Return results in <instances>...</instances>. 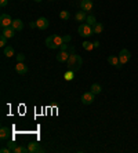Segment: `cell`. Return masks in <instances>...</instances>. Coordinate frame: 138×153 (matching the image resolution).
<instances>
[{"instance_id":"15","label":"cell","mask_w":138,"mask_h":153,"mask_svg":"<svg viewBox=\"0 0 138 153\" xmlns=\"http://www.w3.org/2000/svg\"><path fill=\"white\" fill-rule=\"evenodd\" d=\"M11 26H13L15 30H22V29H24V22H22L21 19H14L13 24H11Z\"/></svg>"},{"instance_id":"22","label":"cell","mask_w":138,"mask_h":153,"mask_svg":"<svg viewBox=\"0 0 138 153\" xmlns=\"http://www.w3.org/2000/svg\"><path fill=\"white\" fill-rule=\"evenodd\" d=\"M83 48L86 51H91L93 48H95L94 47V43H90V42H84L83 43Z\"/></svg>"},{"instance_id":"19","label":"cell","mask_w":138,"mask_h":153,"mask_svg":"<svg viewBox=\"0 0 138 153\" xmlns=\"http://www.w3.org/2000/svg\"><path fill=\"white\" fill-rule=\"evenodd\" d=\"M90 88H91L90 91H91V93H93V94H95V95H97V94H99V93H101V91H102V87H101V85H99V84H97V83H94V84L91 85Z\"/></svg>"},{"instance_id":"14","label":"cell","mask_w":138,"mask_h":153,"mask_svg":"<svg viewBox=\"0 0 138 153\" xmlns=\"http://www.w3.org/2000/svg\"><path fill=\"white\" fill-rule=\"evenodd\" d=\"M75 18H76L77 22H84L86 21V18H87V15H86V11H77L76 15H75Z\"/></svg>"},{"instance_id":"20","label":"cell","mask_w":138,"mask_h":153,"mask_svg":"<svg viewBox=\"0 0 138 153\" xmlns=\"http://www.w3.org/2000/svg\"><path fill=\"white\" fill-rule=\"evenodd\" d=\"M86 24L87 25H90V26H94L95 24H97V19H95V17L94 15H87V18H86Z\"/></svg>"},{"instance_id":"25","label":"cell","mask_w":138,"mask_h":153,"mask_svg":"<svg viewBox=\"0 0 138 153\" xmlns=\"http://www.w3.org/2000/svg\"><path fill=\"white\" fill-rule=\"evenodd\" d=\"M7 37H6V36H3V35H1V36H0V47H3V48H4V47H6V44H7Z\"/></svg>"},{"instance_id":"18","label":"cell","mask_w":138,"mask_h":153,"mask_svg":"<svg viewBox=\"0 0 138 153\" xmlns=\"http://www.w3.org/2000/svg\"><path fill=\"white\" fill-rule=\"evenodd\" d=\"M53 40H54V43L57 44V47H61V44H64V37L59 35H53Z\"/></svg>"},{"instance_id":"26","label":"cell","mask_w":138,"mask_h":153,"mask_svg":"<svg viewBox=\"0 0 138 153\" xmlns=\"http://www.w3.org/2000/svg\"><path fill=\"white\" fill-rule=\"evenodd\" d=\"M7 146H8V148H10V149H11V152H14V150H15V148H17V146H18V145H17V143L14 142V141H8Z\"/></svg>"},{"instance_id":"27","label":"cell","mask_w":138,"mask_h":153,"mask_svg":"<svg viewBox=\"0 0 138 153\" xmlns=\"http://www.w3.org/2000/svg\"><path fill=\"white\" fill-rule=\"evenodd\" d=\"M73 75H75V72L68 71V72H66V75H65V79H66V80H72V79H73Z\"/></svg>"},{"instance_id":"5","label":"cell","mask_w":138,"mask_h":153,"mask_svg":"<svg viewBox=\"0 0 138 153\" xmlns=\"http://www.w3.org/2000/svg\"><path fill=\"white\" fill-rule=\"evenodd\" d=\"M94 98H95V94L88 91V93H84L83 95H82V102H83L84 105H91V103L94 102Z\"/></svg>"},{"instance_id":"3","label":"cell","mask_w":138,"mask_h":153,"mask_svg":"<svg viewBox=\"0 0 138 153\" xmlns=\"http://www.w3.org/2000/svg\"><path fill=\"white\" fill-rule=\"evenodd\" d=\"M130 58H131V53L127 50V48H123V50L119 53V62H120V65L127 64L128 61H130Z\"/></svg>"},{"instance_id":"23","label":"cell","mask_w":138,"mask_h":153,"mask_svg":"<svg viewBox=\"0 0 138 153\" xmlns=\"http://www.w3.org/2000/svg\"><path fill=\"white\" fill-rule=\"evenodd\" d=\"M15 153H28L29 152V149H28V148H25V146H17V148H15V150H14Z\"/></svg>"},{"instance_id":"31","label":"cell","mask_w":138,"mask_h":153,"mask_svg":"<svg viewBox=\"0 0 138 153\" xmlns=\"http://www.w3.org/2000/svg\"><path fill=\"white\" fill-rule=\"evenodd\" d=\"M70 40H72V37H70V36H69V35H66V36H64V42H65V43H68V42H70Z\"/></svg>"},{"instance_id":"8","label":"cell","mask_w":138,"mask_h":153,"mask_svg":"<svg viewBox=\"0 0 138 153\" xmlns=\"http://www.w3.org/2000/svg\"><path fill=\"white\" fill-rule=\"evenodd\" d=\"M80 8L83 11H86V13H88L93 8V1L91 0H82L80 1Z\"/></svg>"},{"instance_id":"33","label":"cell","mask_w":138,"mask_h":153,"mask_svg":"<svg viewBox=\"0 0 138 153\" xmlns=\"http://www.w3.org/2000/svg\"><path fill=\"white\" fill-rule=\"evenodd\" d=\"M75 51H76V50H75V47H70V48H69V54H73V53H75Z\"/></svg>"},{"instance_id":"12","label":"cell","mask_w":138,"mask_h":153,"mask_svg":"<svg viewBox=\"0 0 138 153\" xmlns=\"http://www.w3.org/2000/svg\"><path fill=\"white\" fill-rule=\"evenodd\" d=\"M108 62H109L111 65H113L115 68H117V69L122 68V65H120V62H119V57H115V55H109V57H108Z\"/></svg>"},{"instance_id":"35","label":"cell","mask_w":138,"mask_h":153,"mask_svg":"<svg viewBox=\"0 0 138 153\" xmlns=\"http://www.w3.org/2000/svg\"><path fill=\"white\" fill-rule=\"evenodd\" d=\"M33 1H37V3H39V1H42V0H33Z\"/></svg>"},{"instance_id":"34","label":"cell","mask_w":138,"mask_h":153,"mask_svg":"<svg viewBox=\"0 0 138 153\" xmlns=\"http://www.w3.org/2000/svg\"><path fill=\"white\" fill-rule=\"evenodd\" d=\"M94 47H95V48H98V47H99V42H98V40H97V42H94Z\"/></svg>"},{"instance_id":"6","label":"cell","mask_w":138,"mask_h":153,"mask_svg":"<svg viewBox=\"0 0 138 153\" xmlns=\"http://www.w3.org/2000/svg\"><path fill=\"white\" fill-rule=\"evenodd\" d=\"M28 149H29L30 153H42V152H44V149L40 146V143H37V142H29L28 143Z\"/></svg>"},{"instance_id":"16","label":"cell","mask_w":138,"mask_h":153,"mask_svg":"<svg viewBox=\"0 0 138 153\" xmlns=\"http://www.w3.org/2000/svg\"><path fill=\"white\" fill-rule=\"evenodd\" d=\"M46 46H47L48 48H51V50L58 48V47H57V44L54 43V40H53V36H48L47 39H46Z\"/></svg>"},{"instance_id":"10","label":"cell","mask_w":138,"mask_h":153,"mask_svg":"<svg viewBox=\"0 0 138 153\" xmlns=\"http://www.w3.org/2000/svg\"><path fill=\"white\" fill-rule=\"evenodd\" d=\"M69 51H61V53H58L57 54V61L58 62H68V59H69Z\"/></svg>"},{"instance_id":"17","label":"cell","mask_w":138,"mask_h":153,"mask_svg":"<svg viewBox=\"0 0 138 153\" xmlns=\"http://www.w3.org/2000/svg\"><path fill=\"white\" fill-rule=\"evenodd\" d=\"M3 54L4 55H6V57H13V55H14V48H13V47L11 46H6L3 48Z\"/></svg>"},{"instance_id":"24","label":"cell","mask_w":138,"mask_h":153,"mask_svg":"<svg viewBox=\"0 0 138 153\" xmlns=\"http://www.w3.org/2000/svg\"><path fill=\"white\" fill-rule=\"evenodd\" d=\"M69 17H70L69 11H61V13H59V18H61V19H69Z\"/></svg>"},{"instance_id":"2","label":"cell","mask_w":138,"mask_h":153,"mask_svg":"<svg viewBox=\"0 0 138 153\" xmlns=\"http://www.w3.org/2000/svg\"><path fill=\"white\" fill-rule=\"evenodd\" d=\"M77 32H79V35L82 37H90L94 33V30H93V26L87 25V24H82L79 26V29H77Z\"/></svg>"},{"instance_id":"4","label":"cell","mask_w":138,"mask_h":153,"mask_svg":"<svg viewBox=\"0 0 138 153\" xmlns=\"http://www.w3.org/2000/svg\"><path fill=\"white\" fill-rule=\"evenodd\" d=\"M13 21L14 19H11V17L8 14H1L0 15V26L1 28H7V26H11V24H13Z\"/></svg>"},{"instance_id":"1","label":"cell","mask_w":138,"mask_h":153,"mask_svg":"<svg viewBox=\"0 0 138 153\" xmlns=\"http://www.w3.org/2000/svg\"><path fill=\"white\" fill-rule=\"evenodd\" d=\"M82 65H83V59L80 55L77 54H70L69 55V59L66 62V66H68V71H72V72H77L80 68H82Z\"/></svg>"},{"instance_id":"29","label":"cell","mask_w":138,"mask_h":153,"mask_svg":"<svg viewBox=\"0 0 138 153\" xmlns=\"http://www.w3.org/2000/svg\"><path fill=\"white\" fill-rule=\"evenodd\" d=\"M10 152H11V149L8 148V146L7 148H1V149H0V153H10Z\"/></svg>"},{"instance_id":"32","label":"cell","mask_w":138,"mask_h":153,"mask_svg":"<svg viewBox=\"0 0 138 153\" xmlns=\"http://www.w3.org/2000/svg\"><path fill=\"white\" fill-rule=\"evenodd\" d=\"M59 48H61V51H68V46H66L65 43H64V44H61V47H59Z\"/></svg>"},{"instance_id":"7","label":"cell","mask_w":138,"mask_h":153,"mask_svg":"<svg viewBox=\"0 0 138 153\" xmlns=\"http://www.w3.org/2000/svg\"><path fill=\"white\" fill-rule=\"evenodd\" d=\"M15 30L13 26H7V28H1V35L3 36H6L7 39H11V37H14V35H15Z\"/></svg>"},{"instance_id":"28","label":"cell","mask_w":138,"mask_h":153,"mask_svg":"<svg viewBox=\"0 0 138 153\" xmlns=\"http://www.w3.org/2000/svg\"><path fill=\"white\" fill-rule=\"evenodd\" d=\"M24 59H25V54L19 53L18 55H17V62H24Z\"/></svg>"},{"instance_id":"9","label":"cell","mask_w":138,"mask_h":153,"mask_svg":"<svg viewBox=\"0 0 138 153\" xmlns=\"http://www.w3.org/2000/svg\"><path fill=\"white\" fill-rule=\"evenodd\" d=\"M36 24H37V28L42 29V30H44V29L48 28V19L47 18H44V17H40L36 21Z\"/></svg>"},{"instance_id":"13","label":"cell","mask_w":138,"mask_h":153,"mask_svg":"<svg viewBox=\"0 0 138 153\" xmlns=\"http://www.w3.org/2000/svg\"><path fill=\"white\" fill-rule=\"evenodd\" d=\"M10 138V130L7 127H1L0 128V139L1 141H7Z\"/></svg>"},{"instance_id":"36","label":"cell","mask_w":138,"mask_h":153,"mask_svg":"<svg viewBox=\"0 0 138 153\" xmlns=\"http://www.w3.org/2000/svg\"><path fill=\"white\" fill-rule=\"evenodd\" d=\"M91 1H93V0H91Z\"/></svg>"},{"instance_id":"30","label":"cell","mask_w":138,"mask_h":153,"mask_svg":"<svg viewBox=\"0 0 138 153\" xmlns=\"http://www.w3.org/2000/svg\"><path fill=\"white\" fill-rule=\"evenodd\" d=\"M7 3H8V0H0V6H1V7H6Z\"/></svg>"},{"instance_id":"21","label":"cell","mask_w":138,"mask_h":153,"mask_svg":"<svg viewBox=\"0 0 138 153\" xmlns=\"http://www.w3.org/2000/svg\"><path fill=\"white\" fill-rule=\"evenodd\" d=\"M93 30H94V33H102V30H104V25H102L101 22H97L94 26H93Z\"/></svg>"},{"instance_id":"11","label":"cell","mask_w":138,"mask_h":153,"mask_svg":"<svg viewBox=\"0 0 138 153\" xmlns=\"http://www.w3.org/2000/svg\"><path fill=\"white\" fill-rule=\"evenodd\" d=\"M15 72L19 73V75H25V73H28V66L24 62H18L17 66H15Z\"/></svg>"}]
</instances>
